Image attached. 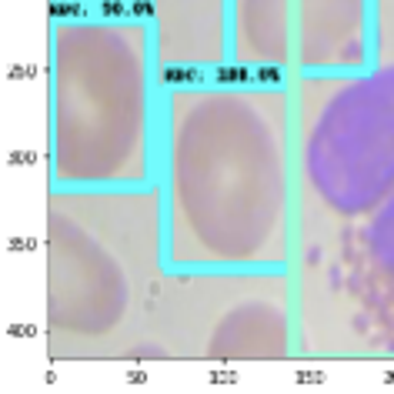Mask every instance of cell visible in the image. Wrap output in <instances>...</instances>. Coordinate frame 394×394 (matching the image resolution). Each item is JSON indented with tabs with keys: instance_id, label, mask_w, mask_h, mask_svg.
I'll return each mask as SVG.
<instances>
[{
	"instance_id": "cell-1",
	"label": "cell",
	"mask_w": 394,
	"mask_h": 394,
	"mask_svg": "<svg viewBox=\"0 0 394 394\" xmlns=\"http://www.w3.org/2000/svg\"><path fill=\"white\" fill-rule=\"evenodd\" d=\"M321 381H324L321 371H301L298 374V384H321Z\"/></svg>"
},
{
	"instance_id": "cell-2",
	"label": "cell",
	"mask_w": 394,
	"mask_h": 394,
	"mask_svg": "<svg viewBox=\"0 0 394 394\" xmlns=\"http://www.w3.org/2000/svg\"><path fill=\"white\" fill-rule=\"evenodd\" d=\"M210 381H214V384H231V381H237V374H234V371H214Z\"/></svg>"
},
{
	"instance_id": "cell-3",
	"label": "cell",
	"mask_w": 394,
	"mask_h": 394,
	"mask_svg": "<svg viewBox=\"0 0 394 394\" xmlns=\"http://www.w3.org/2000/svg\"><path fill=\"white\" fill-rule=\"evenodd\" d=\"M190 77H197L194 70H164V80H190Z\"/></svg>"
},
{
	"instance_id": "cell-4",
	"label": "cell",
	"mask_w": 394,
	"mask_h": 394,
	"mask_svg": "<svg viewBox=\"0 0 394 394\" xmlns=\"http://www.w3.org/2000/svg\"><path fill=\"white\" fill-rule=\"evenodd\" d=\"M384 381H388V384H394V371H391V374H384Z\"/></svg>"
}]
</instances>
